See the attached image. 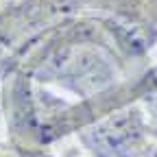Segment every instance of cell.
<instances>
[{
	"mask_svg": "<svg viewBox=\"0 0 157 157\" xmlns=\"http://www.w3.org/2000/svg\"><path fill=\"white\" fill-rule=\"evenodd\" d=\"M155 131L140 105H124L81 129V142L94 157H148Z\"/></svg>",
	"mask_w": 157,
	"mask_h": 157,
	"instance_id": "1",
	"label": "cell"
},
{
	"mask_svg": "<svg viewBox=\"0 0 157 157\" xmlns=\"http://www.w3.org/2000/svg\"><path fill=\"white\" fill-rule=\"evenodd\" d=\"M140 103L144 107V113L148 118L153 131L157 133V68L151 70V83H148L146 92L140 96Z\"/></svg>",
	"mask_w": 157,
	"mask_h": 157,
	"instance_id": "2",
	"label": "cell"
},
{
	"mask_svg": "<svg viewBox=\"0 0 157 157\" xmlns=\"http://www.w3.org/2000/svg\"><path fill=\"white\" fill-rule=\"evenodd\" d=\"M24 157H50V155H44V153H26Z\"/></svg>",
	"mask_w": 157,
	"mask_h": 157,
	"instance_id": "3",
	"label": "cell"
},
{
	"mask_svg": "<svg viewBox=\"0 0 157 157\" xmlns=\"http://www.w3.org/2000/svg\"><path fill=\"white\" fill-rule=\"evenodd\" d=\"M148 157H157V148H155V151H153V153H151Z\"/></svg>",
	"mask_w": 157,
	"mask_h": 157,
	"instance_id": "4",
	"label": "cell"
}]
</instances>
